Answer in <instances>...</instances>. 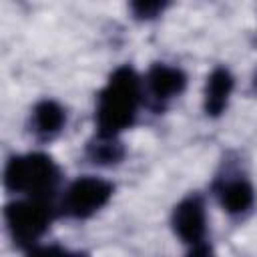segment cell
Returning <instances> with one entry per match:
<instances>
[{
    "mask_svg": "<svg viewBox=\"0 0 257 257\" xmlns=\"http://www.w3.org/2000/svg\"><path fill=\"white\" fill-rule=\"evenodd\" d=\"M64 122V110L52 102V100H42L34 108V126L42 135H54L60 131Z\"/></svg>",
    "mask_w": 257,
    "mask_h": 257,
    "instance_id": "9",
    "label": "cell"
},
{
    "mask_svg": "<svg viewBox=\"0 0 257 257\" xmlns=\"http://www.w3.org/2000/svg\"><path fill=\"white\" fill-rule=\"evenodd\" d=\"M74 257H80V255H74Z\"/></svg>",
    "mask_w": 257,
    "mask_h": 257,
    "instance_id": "14",
    "label": "cell"
},
{
    "mask_svg": "<svg viewBox=\"0 0 257 257\" xmlns=\"http://www.w3.org/2000/svg\"><path fill=\"white\" fill-rule=\"evenodd\" d=\"M58 169L50 157L34 153L14 157L6 167V185L12 191L28 193L32 199H42L54 191Z\"/></svg>",
    "mask_w": 257,
    "mask_h": 257,
    "instance_id": "2",
    "label": "cell"
},
{
    "mask_svg": "<svg viewBox=\"0 0 257 257\" xmlns=\"http://www.w3.org/2000/svg\"><path fill=\"white\" fill-rule=\"evenodd\" d=\"M187 257H213V249H211L207 243L199 241V243H195V245H193V249L189 251V255H187Z\"/></svg>",
    "mask_w": 257,
    "mask_h": 257,
    "instance_id": "13",
    "label": "cell"
},
{
    "mask_svg": "<svg viewBox=\"0 0 257 257\" xmlns=\"http://www.w3.org/2000/svg\"><path fill=\"white\" fill-rule=\"evenodd\" d=\"M28 257H74V255L60 247H34L28 253Z\"/></svg>",
    "mask_w": 257,
    "mask_h": 257,
    "instance_id": "11",
    "label": "cell"
},
{
    "mask_svg": "<svg viewBox=\"0 0 257 257\" xmlns=\"http://www.w3.org/2000/svg\"><path fill=\"white\" fill-rule=\"evenodd\" d=\"M6 221L18 245H32L50 223V207L44 199L16 201L6 207Z\"/></svg>",
    "mask_w": 257,
    "mask_h": 257,
    "instance_id": "3",
    "label": "cell"
},
{
    "mask_svg": "<svg viewBox=\"0 0 257 257\" xmlns=\"http://www.w3.org/2000/svg\"><path fill=\"white\" fill-rule=\"evenodd\" d=\"M173 227H175L177 235L191 245L203 241V235H205L203 203L197 197H189L183 203H179L173 213Z\"/></svg>",
    "mask_w": 257,
    "mask_h": 257,
    "instance_id": "5",
    "label": "cell"
},
{
    "mask_svg": "<svg viewBox=\"0 0 257 257\" xmlns=\"http://www.w3.org/2000/svg\"><path fill=\"white\" fill-rule=\"evenodd\" d=\"M233 90V76L225 68L213 70L205 86V110L211 116H217L227 106L229 94Z\"/></svg>",
    "mask_w": 257,
    "mask_h": 257,
    "instance_id": "7",
    "label": "cell"
},
{
    "mask_svg": "<svg viewBox=\"0 0 257 257\" xmlns=\"http://www.w3.org/2000/svg\"><path fill=\"white\" fill-rule=\"evenodd\" d=\"M110 195L112 187L106 181L96 177H82L68 187L62 207L70 217L82 219L98 211L102 205H106Z\"/></svg>",
    "mask_w": 257,
    "mask_h": 257,
    "instance_id": "4",
    "label": "cell"
},
{
    "mask_svg": "<svg viewBox=\"0 0 257 257\" xmlns=\"http://www.w3.org/2000/svg\"><path fill=\"white\" fill-rule=\"evenodd\" d=\"M90 155L98 163H114V161H118L122 157V149L114 141V137L98 135V143L90 145Z\"/></svg>",
    "mask_w": 257,
    "mask_h": 257,
    "instance_id": "10",
    "label": "cell"
},
{
    "mask_svg": "<svg viewBox=\"0 0 257 257\" xmlns=\"http://www.w3.org/2000/svg\"><path fill=\"white\" fill-rule=\"evenodd\" d=\"M139 100H141V88L135 70L128 66L114 70L98 96V108H96L98 135L114 137L118 131L126 128L137 114Z\"/></svg>",
    "mask_w": 257,
    "mask_h": 257,
    "instance_id": "1",
    "label": "cell"
},
{
    "mask_svg": "<svg viewBox=\"0 0 257 257\" xmlns=\"http://www.w3.org/2000/svg\"><path fill=\"white\" fill-rule=\"evenodd\" d=\"M135 10H137V14L139 16H143V18H151V16H155L161 8H163V4H159V2H149V4H135L133 6Z\"/></svg>",
    "mask_w": 257,
    "mask_h": 257,
    "instance_id": "12",
    "label": "cell"
},
{
    "mask_svg": "<svg viewBox=\"0 0 257 257\" xmlns=\"http://www.w3.org/2000/svg\"><path fill=\"white\" fill-rule=\"evenodd\" d=\"M147 82H149V88H151L155 98L169 100V98L183 92L187 78L179 68H173V66H167V64H155L149 70Z\"/></svg>",
    "mask_w": 257,
    "mask_h": 257,
    "instance_id": "6",
    "label": "cell"
},
{
    "mask_svg": "<svg viewBox=\"0 0 257 257\" xmlns=\"http://www.w3.org/2000/svg\"><path fill=\"white\" fill-rule=\"evenodd\" d=\"M221 203L229 213H245L253 205V189L247 181L237 179L221 189Z\"/></svg>",
    "mask_w": 257,
    "mask_h": 257,
    "instance_id": "8",
    "label": "cell"
}]
</instances>
